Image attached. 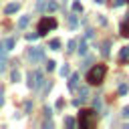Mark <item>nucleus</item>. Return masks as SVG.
Here are the masks:
<instances>
[{
  "label": "nucleus",
  "instance_id": "obj_1",
  "mask_svg": "<svg viewBox=\"0 0 129 129\" xmlns=\"http://www.w3.org/2000/svg\"><path fill=\"white\" fill-rule=\"evenodd\" d=\"M105 75H107V67L105 64H95L87 73V81H89V85H101L103 79H105Z\"/></svg>",
  "mask_w": 129,
  "mask_h": 129
},
{
  "label": "nucleus",
  "instance_id": "obj_2",
  "mask_svg": "<svg viewBox=\"0 0 129 129\" xmlns=\"http://www.w3.org/2000/svg\"><path fill=\"white\" fill-rule=\"evenodd\" d=\"M97 123V115L91 111V109H83L81 113H79V125L83 127V129H89V127H93Z\"/></svg>",
  "mask_w": 129,
  "mask_h": 129
},
{
  "label": "nucleus",
  "instance_id": "obj_3",
  "mask_svg": "<svg viewBox=\"0 0 129 129\" xmlns=\"http://www.w3.org/2000/svg\"><path fill=\"white\" fill-rule=\"evenodd\" d=\"M52 28H56V20H54L52 16H44V18H40V22H38V34H40V36L46 34V32L52 30Z\"/></svg>",
  "mask_w": 129,
  "mask_h": 129
},
{
  "label": "nucleus",
  "instance_id": "obj_4",
  "mask_svg": "<svg viewBox=\"0 0 129 129\" xmlns=\"http://www.w3.org/2000/svg\"><path fill=\"white\" fill-rule=\"evenodd\" d=\"M42 83H44V77H42L40 71H32V73L28 75V87H30V89H40Z\"/></svg>",
  "mask_w": 129,
  "mask_h": 129
},
{
  "label": "nucleus",
  "instance_id": "obj_5",
  "mask_svg": "<svg viewBox=\"0 0 129 129\" xmlns=\"http://www.w3.org/2000/svg\"><path fill=\"white\" fill-rule=\"evenodd\" d=\"M42 58H44L42 48H36V46L28 48V60H30V62H38V60H42Z\"/></svg>",
  "mask_w": 129,
  "mask_h": 129
},
{
  "label": "nucleus",
  "instance_id": "obj_6",
  "mask_svg": "<svg viewBox=\"0 0 129 129\" xmlns=\"http://www.w3.org/2000/svg\"><path fill=\"white\" fill-rule=\"evenodd\" d=\"M119 32H121V36H123V38H129V18H125V20L121 22Z\"/></svg>",
  "mask_w": 129,
  "mask_h": 129
},
{
  "label": "nucleus",
  "instance_id": "obj_7",
  "mask_svg": "<svg viewBox=\"0 0 129 129\" xmlns=\"http://www.w3.org/2000/svg\"><path fill=\"white\" fill-rule=\"evenodd\" d=\"M18 10H20V4H18V2H10V4H6V8H4L6 14H14V12H18Z\"/></svg>",
  "mask_w": 129,
  "mask_h": 129
},
{
  "label": "nucleus",
  "instance_id": "obj_8",
  "mask_svg": "<svg viewBox=\"0 0 129 129\" xmlns=\"http://www.w3.org/2000/svg\"><path fill=\"white\" fill-rule=\"evenodd\" d=\"M77 85H79V75H77V73H73V75H71V79H69V89H71V91H75V89H77Z\"/></svg>",
  "mask_w": 129,
  "mask_h": 129
},
{
  "label": "nucleus",
  "instance_id": "obj_9",
  "mask_svg": "<svg viewBox=\"0 0 129 129\" xmlns=\"http://www.w3.org/2000/svg\"><path fill=\"white\" fill-rule=\"evenodd\" d=\"M56 8H58V4H56L54 0H46V8H44L46 12H54Z\"/></svg>",
  "mask_w": 129,
  "mask_h": 129
},
{
  "label": "nucleus",
  "instance_id": "obj_10",
  "mask_svg": "<svg viewBox=\"0 0 129 129\" xmlns=\"http://www.w3.org/2000/svg\"><path fill=\"white\" fill-rule=\"evenodd\" d=\"M119 58H121V62H127V58H129V46H123V48H121Z\"/></svg>",
  "mask_w": 129,
  "mask_h": 129
},
{
  "label": "nucleus",
  "instance_id": "obj_11",
  "mask_svg": "<svg viewBox=\"0 0 129 129\" xmlns=\"http://www.w3.org/2000/svg\"><path fill=\"white\" fill-rule=\"evenodd\" d=\"M14 42H16L14 38H6V40H4V48H6V50H12V48H14Z\"/></svg>",
  "mask_w": 129,
  "mask_h": 129
},
{
  "label": "nucleus",
  "instance_id": "obj_12",
  "mask_svg": "<svg viewBox=\"0 0 129 129\" xmlns=\"http://www.w3.org/2000/svg\"><path fill=\"white\" fill-rule=\"evenodd\" d=\"M48 46H50L52 50H58V48H60V40H58V38H52V40L48 42Z\"/></svg>",
  "mask_w": 129,
  "mask_h": 129
},
{
  "label": "nucleus",
  "instance_id": "obj_13",
  "mask_svg": "<svg viewBox=\"0 0 129 129\" xmlns=\"http://www.w3.org/2000/svg\"><path fill=\"white\" fill-rule=\"evenodd\" d=\"M117 91H119V95H127V91H129V85H127V83H121Z\"/></svg>",
  "mask_w": 129,
  "mask_h": 129
},
{
  "label": "nucleus",
  "instance_id": "obj_14",
  "mask_svg": "<svg viewBox=\"0 0 129 129\" xmlns=\"http://www.w3.org/2000/svg\"><path fill=\"white\" fill-rule=\"evenodd\" d=\"M28 22H30V18H28V16H22V18L18 20V28H24Z\"/></svg>",
  "mask_w": 129,
  "mask_h": 129
},
{
  "label": "nucleus",
  "instance_id": "obj_15",
  "mask_svg": "<svg viewBox=\"0 0 129 129\" xmlns=\"http://www.w3.org/2000/svg\"><path fill=\"white\" fill-rule=\"evenodd\" d=\"M73 10H75V12H83V4H81L79 0H75V2H73Z\"/></svg>",
  "mask_w": 129,
  "mask_h": 129
},
{
  "label": "nucleus",
  "instance_id": "obj_16",
  "mask_svg": "<svg viewBox=\"0 0 129 129\" xmlns=\"http://www.w3.org/2000/svg\"><path fill=\"white\" fill-rule=\"evenodd\" d=\"M79 52H81V54H87V42H85V40L79 42Z\"/></svg>",
  "mask_w": 129,
  "mask_h": 129
},
{
  "label": "nucleus",
  "instance_id": "obj_17",
  "mask_svg": "<svg viewBox=\"0 0 129 129\" xmlns=\"http://www.w3.org/2000/svg\"><path fill=\"white\" fill-rule=\"evenodd\" d=\"M77 24H79V22H77V16H75V14H71V16H69V26H73V28H75Z\"/></svg>",
  "mask_w": 129,
  "mask_h": 129
},
{
  "label": "nucleus",
  "instance_id": "obj_18",
  "mask_svg": "<svg viewBox=\"0 0 129 129\" xmlns=\"http://www.w3.org/2000/svg\"><path fill=\"white\" fill-rule=\"evenodd\" d=\"M109 44H111V42H109V40H107V42H105V44H103V48H101V52H103V54H105V56H109Z\"/></svg>",
  "mask_w": 129,
  "mask_h": 129
},
{
  "label": "nucleus",
  "instance_id": "obj_19",
  "mask_svg": "<svg viewBox=\"0 0 129 129\" xmlns=\"http://www.w3.org/2000/svg\"><path fill=\"white\" fill-rule=\"evenodd\" d=\"M87 93H89V89H87V87H81V89H79V95H81V99H87Z\"/></svg>",
  "mask_w": 129,
  "mask_h": 129
},
{
  "label": "nucleus",
  "instance_id": "obj_20",
  "mask_svg": "<svg viewBox=\"0 0 129 129\" xmlns=\"http://www.w3.org/2000/svg\"><path fill=\"white\" fill-rule=\"evenodd\" d=\"M46 8V0H38L36 2V10H44Z\"/></svg>",
  "mask_w": 129,
  "mask_h": 129
},
{
  "label": "nucleus",
  "instance_id": "obj_21",
  "mask_svg": "<svg viewBox=\"0 0 129 129\" xmlns=\"http://www.w3.org/2000/svg\"><path fill=\"white\" fill-rule=\"evenodd\" d=\"M10 79H12L14 83H16V81H20V73H18V71H12V75H10Z\"/></svg>",
  "mask_w": 129,
  "mask_h": 129
},
{
  "label": "nucleus",
  "instance_id": "obj_22",
  "mask_svg": "<svg viewBox=\"0 0 129 129\" xmlns=\"http://www.w3.org/2000/svg\"><path fill=\"white\" fill-rule=\"evenodd\" d=\"M64 125H67V127H75V119H73V117H67V119H64Z\"/></svg>",
  "mask_w": 129,
  "mask_h": 129
},
{
  "label": "nucleus",
  "instance_id": "obj_23",
  "mask_svg": "<svg viewBox=\"0 0 129 129\" xmlns=\"http://www.w3.org/2000/svg\"><path fill=\"white\" fill-rule=\"evenodd\" d=\"M54 60H46V71H54Z\"/></svg>",
  "mask_w": 129,
  "mask_h": 129
},
{
  "label": "nucleus",
  "instance_id": "obj_24",
  "mask_svg": "<svg viewBox=\"0 0 129 129\" xmlns=\"http://www.w3.org/2000/svg\"><path fill=\"white\" fill-rule=\"evenodd\" d=\"M75 46H77V40H71V42H69V48H67V50H69V52H73V50H75Z\"/></svg>",
  "mask_w": 129,
  "mask_h": 129
},
{
  "label": "nucleus",
  "instance_id": "obj_25",
  "mask_svg": "<svg viewBox=\"0 0 129 129\" xmlns=\"http://www.w3.org/2000/svg\"><path fill=\"white\" fill-rule=\"evenodd\" d=\"M60 75H62V77H67V75H69V64L60 67Z\"/></svg>",
  "mask_w": 129,
  "mask_h": 129
},
{
  "label": "nucleus",
  "instance_id": "obj_26",
  "mask_svg": "<svg viewBox=\"0 0 129 129\" xmlns=\"http://www.w3.org/2000/svg\"><path fill=\"white\" fill-rule=\"evenodd\" d=\"M93 107L95 109H101V99H93Z\"/></svg>",
  "mask_w": 129,
  "mask_h": 129
},
{
  "label": "nucleus",
  "instance_id": "obj_27",
  "mask_svg": "<svg viewBox=\"0 0 129 129\" xmlns=\"http://www.w3.org/2000/svg\"><path fill=\"white\" fill-rule=\"evenodd\" d=\"M38 36H40V34H38V32H32V34H28V36H26V38H28V40H34V38H38Z\"/></svg>",
  "mask_w": 129,
  "mask_h": 129
},
{
  "label": "nucleus",
  "instance_id": "obj_28",
  "mask_svg": "<svg viewBox=\"0 0 129 129\" xmlns=\"http://www.w3.org/2000/svg\"><path fill=\"white\" fill-rule=\"evenodd\" d=\"M4 69H6V60H4V58H2V56H0V73H2V71H4Z\"/></svg>",
  "mask_w": 129,
  "mask_h": 129
},
{
  "label": "nucleus",
  "instance_id": "obj_29",
  "mask_svg": "<svg viewBox=\"0 0 129 129\" xmlns=\"http://www.w3.org/2000/svg\"><path fill=\"white\" fill-rule=\"evenodd\" d=\"M123 4H125V0H115L113 2V6H123Z\"/></svg>",
  "mask_w": 129,
  "mask_h": 129
},
{
  "label": "nucleus",
  "instance_id": "obj_30",
  "mask_svg": "<svg viewBox=\"0 0 129 129\" xmlns=\"http://www.w3.org/2000/svg\"><path fill=\"white\" fill-rule=\"evenodd\" d=\"M121 115H123V117H129V107H125V109H123V113H121Z\"/></svg>",
  "mask_w": 129,
  "mask_h": 129
},
{
  "label": "nucleus",
  "instance_id": "obj_31",
  "mask_svg": "<svg viewBox=\"0 0 129 129\" xmlns=\"http://www.w3.org/2000/svg\"><path fill=\"white\" fill-rule=\"evenodd\" d=\"M2 93H4V91H2V87H0V107H2V103H4V97H2Z\"/></svg>",
  "mask_w": 129,
  "mask_h": 129
},
{
  "label": "nucleus",
  "instance_id": "obj_32",
  "mask_svg": "<svg viewBox=\"0 0 129 129\" xmlns=\"http://www.w3.org/2000/svg\"><path fill=\"white\" fill-rule=\"evenodd\" d=\"M4 50H6V48H4V42H0V56L4 54Z\"/></svg>",
  "mask_w": 129,
  "mask_h": 129
},
{
  "label": "nucleus",
  "instance_id": "obj_33",
  "mask_svg": "<svg viewBox=\"0 0 129 129\" xmlns=\"http://www.w3.org/2000/svg\"><path fill=\"white\" fill-rule=\"evenodd\" d=\"M95 2H97V4H103V2H105V0H95Z\"/></svg>",
  "mask_w": 129,
  "mask_h": 129
}]
</instances>
